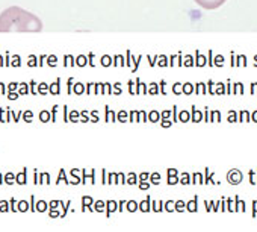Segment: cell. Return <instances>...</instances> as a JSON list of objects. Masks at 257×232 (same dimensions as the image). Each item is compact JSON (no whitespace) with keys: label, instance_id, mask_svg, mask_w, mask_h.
Wrapping results in <instances>:
<instances>
[{"label":"cell","instance_id":"obj_15","mask_svg":"<svg viewBox=\"0 0 257 232\" xmlns=\"http://www.w3.org/2000/svg\"><path fill=\"white\" fill-rule=\"evenodd\" d=\"M16 87H17V84H11V85H10V90H11V91H13V90H14V88H16Z\"/></svg>","mask_w":257,"mask_h":232},{"label":"cell","instance_id":"obj_2","mask_svg":"<svg viewBox=\"0 0 257 232\" xmlns=\"http://www.w3.org/2000/svg\"><path fill=\"white\" fill-rule=\"evenodd\" d=\"M194 2L201 7L203 10H218L219 7H222L227 0H194Z\"/></svg>","mask_w":257,"mask_h":232},{"label":"cell","instance_id":"obj_11","mask_svg":"<svg viewBox=\"0 0 257 232\" xmlns=\"http://www.w3.org/2000/svg\"><path fill=\"white\" fill-rule=\"evenodd\" d=\"M44 88H46V84H41V85H40V93H46Z\"/></svg>","mask_w":257,"mask_h":232},{"label":"cell","instance_id":"obj_8","mask_svg":"<svg viewBox=\"0 0 257 232\" xmlns=\"http://www.w3.org/2000/svg\"><path fill=\"white\" fill-rule=\"evenodd\" d=\"M26 88H28V87L23 84V85H22V90H20V93H22V94H26V93H28V90H26Z\"/></svg>","mask_w":257,"mask_h":232},{"label":"cell","instance_id":"obj_5","mask_svg":"<svg viewBox=\"0 0 257 232\" xmlns=\"http://www.w3.org/2000/svg\"><path fill=\"white\" fill-rule=\"evenodd\" d=\"M19 208H20V211H25V209L28 208V203H26V202H20Z\"/></svg>","mask_w":257,"mask_h":232},{"label":"cell","instance_id":"obj_9","mask_svg":"<svg viewBox=\"0 0 257 232\" xmlns=\"http://www.w3.org/2000/svg\"><path fill=\"white\" fill-rule=\"evenodd\" d=\"M25 114H26V120H28V122H29V120H31V119H32V115H31V114H32V112H31V111H28V112H25Z\"/></svg>","mask_w":257,"mask_h":232},{"label":"cell","instance_id":"obj_7","mask_svg":"<svg viewBox=\"0 0 257 232\" xmlns=\"http://www.w3.org/2000/svg\"><path fill=\"white\" fill-rule=\"evenodd\" d=\"M44 208H46V202H40V203H38V209L43 211Z\"/></svg>","mask_w":257,"mask_h":232},{"label":"cell","instance_id":"obj_6","mask_svg":"<svg viewBox=\"0 0 257 232\" xmlns=\"http://www.w3.org/2000/svg\"><path fill=\"white\" fill-rule=\"evenodd\" d=\"M74 91H76L77 94H80V93H82V85H80V84H77V85H76V90H74Z\"/></svg>","mask_w":257,"mask_h":232},{"label":"cell","instance_id":"obj_10","mask_svg":"<svg viewBox=\"0 0 257 232\" xmlns=\"http://www.w3.org/2000/svg\"><path fill=\"white\" fill-rule=\"evenodd\" d=\"M25 181H26V179H25V173H22V176L19 178V182H20V184H25Z\"/></svg>","mask_w":257,"mask_h":232},{"label":"cell","instance_id":"obj_3","mask_svg":"<svg viewBox=\"0 0 257 232\" xmlns=\"http://www.w3.org/2000/svg\"><path fill=\"white\" fill-rule=\"evenodd\" d=\"M58 88H59V82H56L55 85H52V87H50V93L58 94V93H59V90H58Z\"/></svg>","mask_w":257,"mask_h":232},{"label":"cell","instance_id":"obj_16","mask_svg":"<svg viewBox=\"0 0 257 232\" xmlns=\"http://www.w3.org/2000/svg\"><path fill=\"white\" fill-rule=\"evenodd\" d=\"M0 93H4V85L2 84H0Z\"/></svg>","mask_w":257,"mask_h":232},{"label":"cell","instance_id":"obj_14","mask_svg":"<svg viewBox=\"0 0 257 232\" xmlns=\"http://www.w3.org/2000/svg\"><path fill=\"white\" fill-rule=\"evenodd\" d=\"M16 97H17L16 93H10V99H16Z\"/></svg>","mask_w":257,"mask_h":232},{"label":"cell","instance_id":"obj_4","mask_svg":"<svg viewBox=\"0 0 257 232\" xmlns=\"http://www.w3.org/2000/svg\"><path fill=\"white\" fill-rule=\"evenodd\" d=\"M41 120H43V122L49 120V112H46V111H43V112H41Z\"/></svg>","mask_w":257,"mask_h":232},{"label":"cell","instance_id":"obj_13","mask_svg":"<svg viewBox=\"0 0 257 232\" xmlns=\"http://www.w3.org/2000/svg\"><path fill=\"white\" fill-rule=\"evenodd\" d=\"M185 93H191V85H185Z\"/></svg>","mask_w":257,"mask_h":232},{"label":"cell","instance_id":"obj_1","mask_svg":"<svg viewBox=\"0 0 257 232\" xmlns=\"http://www.w3.org/2000/svg\"><path fill=\"white\" fill-rule=\"evenodd\" d=\"M41 31H43V22L35 14L20 7H10L0 14V34L41 32Z\"/></svg>","mask_w":257,"mask_h":232},{"label":"cell","instance_id":"obj_12","mask_svg":"<svg viewBox=\"0 0 257 232\" xmlns=\"http://www.w3.org/2000/svg\"><path fill=\"white\" fill-rule=\"evenodd\" d=\"M13 179H14V176H13V175L10 173V175L7 176V182H13Z\"/></svg>","mask_w":257,"mask_h":232}]
</instances>
